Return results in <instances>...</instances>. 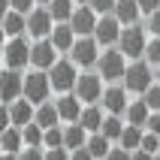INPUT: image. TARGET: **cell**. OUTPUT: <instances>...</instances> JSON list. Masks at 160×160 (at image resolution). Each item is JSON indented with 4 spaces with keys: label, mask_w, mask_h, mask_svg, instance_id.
Listing matches in <instances>:
<instances>
[{
    "label": "cell",
    "mask_w": 160,
    "mask_h": 160,
    "mask_svg": "<svg viewBox=\"0 0 160 160\" xmlns=\"http://www.w3.org/2000/svg\"><path fill=\"white\" fill-rule=\"evenodd\" d=\"M97 72H100L106 82H118V79H124V72H127V54L121 52V48H112V45H109L106 52H100Z\"/></svg>",
    "instance_id": "6da1fadb"
},
{
    "label": "cell",
    "mask_w": 160,
    "mask_h": 160,
    "mask_svg": "<svg viewBox=\"0 0 160 160\" xmlns=\"http://www.w3.org/2000/svg\"><path fill=\"white\" fill-rule=\"evenodd\" d=\"M76 67L79 63L72 61H58L48 70V79H52V91H61V94H70V91H76V82H79V72H76Z\"/></svg>",
    "instance_id": "7a4b0ae2"
},
{
    "label": "cell",
    "mask_w": 160,
    "mask_h": 160,
    "mask_svg": "<svg viewBox=\"0 0 160 160\" xmlns=\"http://www.w3.org/2000/svg\"><path fill=\"white\" fill-rule=\"evenodd\" d=\"M154 79H157V72H151L148 61H136V63H130L127 72H124V88L133 91V94H145V91L151 88Z\"/></svg>",
    "instance_id": "3957f363"
},
{
    "label": "cell",
    "mask_w": 160,
    "mask_h": 160,
    "mask_svg": "<svg viewBox=\"0 0 160 160\" xmlns=\"http://www.w3.org/2000/svg\"><path fill=\"white\" fill-rule=\"evenodd\" d=\"M30 48H33V45L27 42L24 36H9L6 48H3V61H6V67H12V70H24L27 63H30Z\"/></svg>",
    "instance_id": "277c9868"
},
{
    "label": "cell",
    "mask_w": 160,
    "mask_h": 160,
    "mask_svg": "<svg viewBox=\"0 0 160 160\" xmlns=\"http://www.w3.org/2000/svg\"><path fill=\"white\" fill-rule=\"evenodd\" d=\"M118 45H121V52L127 54V58H133V61H139L145 54V45H148V39H145V30L139 24H127L124 30H121V39H118Z\"/></svg>",
    "instance_id": "5b68a950"
},
{
    "label": "cell",
    "mask_w": 160,
    "mask_h": 160,
    "mask_svg": "<svg viewBox=\"0 0 160 160\" xmlns=\"http://www.w3.org/2000/svg\"><path fill=\"white\" fill-rule=\"evenodd\" d=\"M48 91H52V79H48V70H36L24 76V97L33 100L36 106L48 100Z\"/></svg>",
    "instance_id": "8992f818"
},
{
    "label": "cell",
    "mask_w": 160,
    "mask_h": 160,
    "mask_svg": "<svg viewBox=\"0 0 160 160\" xmlns=\"http://www.w3.org/2000/svg\"><path fill=\"white\" fill-rule=\"evenodd\" d=\"M103 76L100 72H82L79 76V82H76V94H79V100L82 103H100L103 100Z\"/></svg>",
    "instance_id": "52a82bcc"
},
{
    "label": "cell",
    "mask_w": 160,
    "mask_h": 160,
    "mask_svg": "<svg viewBox=\"0 0 160 160\" xmlns=\"http://www.w3.org/2000/svg\"><path fill=\"white\" fill-rule=\"evenodd\" d=\"M58 45L52 42V36H45V39H36L33 48H30V63H33L36 70H52L54 63H58Z\"/></svg>",
    "instance_id": "ba28073f"
},
{
    "label": "cell",
    "mask_w": 160,
    "mask_h": 160,
    "mask_svg": "<svg viewBox=\"0 0 160 160\" xmlns=\"http://www.w3.org/2000/svg\"><path fill=\"white\" fill-rule=\"evenodd\" d=\"M97 36H79L76 42H72V48H70V58L79 67H94V63L100 61V52H97Z\"/></svg>",
    "instance_id": "9c48e42d"
},
{
    "label": "cell",
    "mask_w": 160,
    "mask_h": 160,
    "mask_svg": "<svg viewBox=\"0 0 160 160\" xmlns=\"http://www.w3.org/2000/svg\"><path fill=\"white\" fill-rule=\"evenodd\" d=\"M100 12L91 3H79V9L72 12V18H70V24H72V30H76V36H94V30H97V21H100Z\"/></svg>",
    "instance_id": "30bf717a"
},
{
    "label": "cell",
    "mask_w": 160,
    "mask_h": 160,
    "mask_svg": "<svg viewBox=\"0 0 160 160\" xmlns=\"http://www.w3.org/2000/svg\"><path fill=\"white\" fill-rule=\"evenodd\" d=\"M54 15L48 12V6H39V9H30L27 12V33L36 36V39H45V36H52L54 30Z\"/></svg>",
    "instance_id": "8fae6325"
},
{
    "label": "cell",
    "mask_w": 160,
    "mask_h": 160,
    "mask_svg": "<svg viewBox=\"0 0 160 160\" xmlns=\"http://www.w3.org/2000/svg\"><path fill=\"white\" fill-rule=\"evenodd\" d=\"M94 36H97V42L103 45V48H109V45H118V39H121V21H118V15L112 12V15H103L97 21V30H94Z\"/></svg>",
    "instance_id": "7c38bea8"
},
{
    "label": "cell",
    "mask_w": 160,
    "mask_h": 160,
    "mask_svg": "<svg viewBox=\"0 0 160 160\" xmlns=\"http://www.w3.org/2000/svg\"><path fill=\"white\" fill-rule=\"evenodd\" d=\"M21 148H24L21 127L18 124L3 127V133H0V154H3V157H21Z\"/></svg>",
    "instance_id": "4fadbf2b"
},
{
    "label": "cell",
    "mask_w": 160,
    "mask_h": 160,
    "mask_svg": "<svg viewBox=\"0 0 160 160\" xmlns=\"http://www.w3.org/2000/svg\"><path fill=\"white\" fill-rule=\"evenodd\" d=\"M18 97H24V76L12 67H6V72H3V103L9 106Z\"/></svg>",
    "instance_id": "5bb4252c"
},
{
    "label": "cell",
    "mask_w": 160,
    "mask_h": 160,
    "mask_svg": "<svg viewBox=\"0 0 160 160\" xmlns=\"http://www.w3.org/2000/svg\"><path fill=\"white\" fill-rule=\"evenodd\" d=\"M103 109H106L109 115H121V112H127V88H121V85H112V88H106V94H103Z\"/></svg>",
    "instance_id": "9a60e30c"
},
{
    "label": "cell",
    "mask_w": 160,
    "mask_h": 160,
    "mask_svg": "<svg viewBox=\"0 0 160 160\" xmlns=\"http://www.w3.org/2000/svg\"><path fill=\"white\" fill-rule=\"evenodd\" d=\"M3 33L6 36H24L27 33V12H18V9L9 6L6 15H3Z\"/></svg>",
    "instance_id": "2e32d148"
},
{
    "label": "cell",
    "mask_w": 160,
    "mask_h": 160,
    "mask_svg": "<svg viewBox=\"0 0 160 160\" xmlns=\"http://www.w3.org/2000/svg\"><path fill=\"white\" fill-rule=\"evenodd\" d=\"M52 42L58 45L61 52H70V48H72V42H76V30H72L70 21H58V24H54V30H52Z\"/></svg>",
    "instance_id": "e0dca14e"
},
{
    "label": "cell",
    "mask_w": 160,
    "mask_h": 160,
    "mask_svg": "<svg viewBox=\"0 0 160 160\" xmlns=\"http://www.w3.org/2000/svg\"><path fill=\"white\" fill-rule=\"evenodd\" d=\"M139 12H142L139 0H118V3H115V15H118L121 24H136Z\"/></svg>",
    "instance_id": "ac0fdd59"
},
{
    "label": "cell",
    "mask_w": 160,
    "mask_h": 160,
    "mask_svg": "<svg viewBox=\"0 0 160 160\" xmlns=\"http://www.w3.org/2000/svg\"><path fill=\"white\" fill-rule=\"evenodd\" d=\"M33 121H39V124L48 130V127H58L63 118H61V112H58V103L52 106V103L45 100V103H39V106H36V118H33Z\"/></svg>",
    "instance_id": "d6986e66"
},
{
    "label": "cell",
    "mask_w": 160,
    "mask_h": 160,
    "mask_svg": "<svg viewBox=\"0 0 160 160\" xmlns=\"http://www.w3.org/2000/svg\"><path fill=\"white\" fill-rule=\"evenodd\" d=\"M58 112H61V118L70 124V121H79L82 118V100H79V94L76 97H61L58 100Z\"/></svg>",
    "instance_id": "ffe728a7"
},
{
    "label": "cell",
    "mask_w": 160,
    "mask_h": 160,
    "mask_svg": "<svg viewBox=\"0 0 160 160\" xmlns=\"http://www.w3.org/2000/svg\"><path fill=\"white\" fill-rule=\"evenodd\" d=\"M82 124L88 127L91 133H97L100 127H103V121H106V115H103V109H97V103H88V106L82 109Z\"/></svg>",
    "instance_id": "44dd1931"
},
{
    "label": "cell",
    "mask_w": 160,
    "mask_h": 160,
    "mask_svg": "<svg viewBox=\"0 0 160 160\" xmlns=\"http://www.w3.org/2000/svg\"><path fill=\"white\" fill-rule=\"evenodd\" d=\"M124 115H127V124L145 127V121H148V115H151V106H148V103H145V97H142V100H136V103H130Z\"/></svg>",
    "instance_id": "7402d4cb"
},
{
    "label": "cell",
    "mask_w": 160,
    "mask_h": 160,
    "mask_svg": "<svg viewBox=\"0 0 160 160\" xmlns=\"http://www.w3.org/2000/svg\"><path fill=\"white\" fill-rule=\"evenodd\" d=\"M88 148L94 157H109V151H112V139H109L106 133H91L88 136Z\"/></svg>",
    "instance_id": "603a6c76"
},
{
    "label": "cell",
    "mask_w": 160,
    "mask_h": 160,
    "mask_svg": "<svg viewBox=\"0 0 160 160\" xmlns=\"http://www.w3.org/2000/svg\"><path fill=\"white\" fill-rule=\"evenodd\" d=\"M142 136H145V133H142V127H139V124H127L118 142L124 145V148H130V151H136V148L142 145Z\"/></svg>",
    "instance_id": "cb8c5ba5"
},
{
    "label": "cell",
    "mask_w": 160,
    "mask_h": 160,
    "mask_svg": "<svg viewBox=\"0 0 160 160\" xmlns=\"http://www.w3.org/2000/svg\"><path fill=\"white\" fill-rule=\"evenodd\" d=\"M72 3H76V0H52V3H48V12L54 15V21H70L72 12H76Z\"/></svg>",
    "instance_id": "d4e9b609"
},
{
    "label": "cell",
    "mask_w": 160,
    "mask_h": 160,
    "mask_svg": "<svg viewBox=\"0 0 160 160\" xmlns=\"http://www.w3.org/2000/svg\"><path fill=\"white\" fill-rule=\"evenodd\" d=\"M100 133H106L112 142H118V139H121V133H124V124H121V118H118V115H109L106 121H103V127H100Z\"/></svg>",
    "instance_id": "484cf974"
},
{
    "label": "cell",
    "mask_w": 160,
    "mask_h": 160,
    "mask_svg": "<svg viewBox=\"0 0 160 160\" xmlns=\"http://www.w3.org/2000/svg\"><path fill=\"white\" fill-rule=\"evenodd\" d=\"M145 61H148V63H154V67L160 63V36L148 39V45H145Z\"/></svg>",
    "instance_id": "4316f807"
},
{
    "label": "cell",
    "mask_w": 160,
    "mask_h": 160,
    "mask_svg": "<svg viewBox=\"0 0 160 160\" xmlns=\"http://www.w3.org/2000/svg\"><path fill=\"white\" fill-rule=\"evenodd\" d=\"M54 145H63V127H48L45 130V148H54Z\"/></svg>",
    "instance_id": "83f0119b"
},
{
    "label": "cell",
    "mask_w": 160,
    "mask_h": 160,
    "mask_svg": "<svg viewBox=\"0 0 160 160\" xmlns=\"http://www.w3.org/2000/svg\"><path fill=\"white\" fill-rule=\"evenodd\" d=\"M142 97H145V103L151 106V112H160V82H157V85H151Z\"/></svg>",
    "instance_id": "f1b7e54d"
},
{
    "label": "cell",
    "mask_w": 160,
    "mask_h": 160,
    "mask_svg": "<svg viewBox=\"0 0 160 160\" xmlns=\"http://www.w3.org/2000/svg\"><path fill=\"white\" fill-rule=\"evenodd\" d=\"M88 3L97 9L100 15H109V12H115V3H118V0H88Z\"/></svg>",
    "instance_id": "f546056e"
},
{
    "label": "cell",
    "mask_w": 160,
    "mask_h": 160,
    "mask_svg": "<svg viewBox=\"0 0 160 160\" xmlns=\"http://www.w3.org/2000/svg\"><path fill=\"white\" fill-rule=\"evenodd\" d=\"M33 3H36V0H6V6L18 9V12H30V9H33Z\"/></svg>",
    "instance_id": "4dcf8cb0"
},
{
    "label": "cell",
    "mask_w": 160,
    "mask_h": 160,
    "mask_svg": "<svg viewBox=\"0 0 160 160\" xmlns=\"http://www.w3.org/2000/svg\"><path fill=\"white\" fill-rule=\"evenodd\" d=\"M145 130L160 133V112H151V115H148V121H145Z\"/></svg>",
    "instance_id": "1f68e13d"
},
{
    "label": "cell",
    "mask_w": 160,
    "mask_h": 160,
    "mask_svg": "<svg viewBox=\"0 0 160 160\" xmlns=\"http://www.w3.org/2000/svg\"><path fill=\"white\" fill-rule=\"evenodd\" d=\"M148 30H151V36H160V9L151 12V18H148Z\"/></svg>",
    "instance_id": "d6a6232c"
},
{
    "label": "cell",
    "mask_w": 160,
    "mask_h": 160,
    "mask_svg": "<svg viewBox=\"0 0 160 160\" xmlns=\"http://www.w3.org/2000/svg\"><path fill=\"white\" fill-rule=\"evenodd\" d=\"M139 6H142L145 15H151V12H157V9H160V0H139Z\"/></svg>",
    "instance_id": "836d02e7"
},
{
    "label": "cell",
    "mask_w": 160,
    "mask_h": 160,
    "mask_svg": "<svg viewBox=\"0 0 160 160\" xmlns=\"http://www.w3.org/2000/svg\"><path fill=\"white\" fill-rule=\"evenodd\" d=\"M36 3H39V6H48V3H52V0H36Z\"/></svg>",
    "instance_id": "e575fe53"
},
{
    "label": "cell",
    "mask_w": 160,
    "mask_h": 160,
    "mask_svg": "<svg viewBox=\"0 0 160 160\" xmlns=\"http://www.w3.org/2000/svg\"><path fill=\"white\" fill-rule=\"evenodd\" d=\"M157 82H160V63H157Z\"/></svg>",
    "instance_id": "d590c367"
},
{
    "label": "cell",
    "mask_w": 160,
    "mask_h": 160,
    "mask_svg": "<svg viewBox=\"0 0 160 160\" xmlns=\"http://www.w3.org/2000/svg\"><path fill=\"white\" fill-rule=\"evenodd\" d=\"M76 3H88V0H76Z\"/></svg>",
    "instance_id": "8d00e7d4"
}]
</instances>
